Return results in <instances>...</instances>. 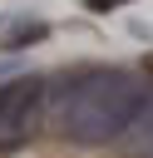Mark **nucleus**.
<instances>
[{"label": "nucleus", "mask_w": 153, "mask_h": 158, "mask_svg": "<svg viewBox=\"0 0 153 158\" xmlns=\"http://www.w3.org/2000/svg\"><path fill=\"white\" fill-rule=\"evenodd\" d=\"M49 99V84L44 79H35V74H25L20 79V94H15V104L5 109V123H0V148H15L30 128H35V118H39V104Z\"/></svg>", "instance_id": "1"}, {"label": "nucleus", "mask_w": 153, "mask_h": 158, "mask_svg": "<svg viewBox=\"0 0 153 158\" xmlns=\"http://www.w3.org/2000/svg\"><path fill=\"white\" fill-rule=\"evenodd\" d=\"M44 35H49L44 20H20V30L5 35V49H25V44H35V40H44Z\"/></svg>", "instance_id": "2"}, {"label": "nucleus", "mask_w": 153, "mask_h": 158, "mask_svg": "<svg viewBox=\"0 0 153 158\" xmlns=\"http://www.w3.org/2000/svg\"><path fill=\"white\" fill-rule=\"evenodd\" d=\"M118 5H123V0H89V10H94V15H104V10H118Z\"/></svg>", "instance_id": "3"}]
</instances>
